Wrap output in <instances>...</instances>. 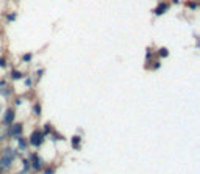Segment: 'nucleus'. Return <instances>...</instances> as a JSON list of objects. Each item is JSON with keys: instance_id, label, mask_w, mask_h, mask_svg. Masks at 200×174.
<instances>
[{"instance_id": "nucleus-7", "label": "nucleus", "mask_w": 200, "mask_h": 174, "mask_svg": "<svg viewBox=\"0 0 200 174\" xmlns=\"http://www.w3.org/2000/svg\"><path fill=\"white\" fill-rule=\"evenodd\" d=\"M72 144H74V148H80V136H74V138H72Z\"/></svg>"}, {"instance_id": "nucleus-12", "label": "nucleus", "mask_w": 200, "mask_h": 174, "mask_svg": "<svg viewBox=\"0 0 200 174\" xmlns=\"http://www.w3.org/2000/svg\"><path fill=\"white\" fill-rule=\"evenodd\" d=\"M30 58H31V55H30V53H27V55H24V60H25V61H28Z\"/></svg>"}, {"instance_id": "nucleus-5", "label": "nucleus", "mask_w": 200, "mask_h": 174, "mask_svg": "<svg viewBox=\"0 0 200 174\" xmlns=\"http://www.w3.org/2000/svg\"><path fill=\"white\" fill-rule=\"evenodd\" d=\"M13 118H14L13 110H8L6 115H5V122H6V124H11V122H13Z\"/></svg>"}, {"instance_id": "nucleus-11", "label": "nucleus", "mask_w": 200, "mask_h": 174, "mask_svg": "<svg viewBox=\"0 0 200 174\" xmlns=\"http://www.w3.org/2000/svg\"><path fill=\"white\" fill-rule=\"evenodd\" d=\"M34 112H36V113H38V115L41 113V107H39L38 104H36V105H34Z\"/></svg>"}, {"instance_id": "nucleus-15", "label": "nucleus", "mask_w": 200, "mask_h": 174, "mask_svg": "<svg viewBox=\"0 0 200 174\" xmlns=\"http://www.w3.org/2000/svg\"><path fill=\"white\" fill-rule=\"evenodd\" d=\"M0 66H5V60H0Z\"/></svg>"}, {"instance_id": "nucleus-1", "label": "nucleus", "mask_w": 200, "mask_h": 174, "mask_svg": "<svg viewBox=\"0 0 200 174\" xmlns=\"http://www.w3.org/2000/svg\"><path fill=\"white\" fill-rule=\"evenodd\" d=\"M42 141H44V133L34 130V132L31 133V136H30V143H31L33 146H41Z\"/></svg>"}, {"instance_id": "nucleus-13", "label": "nucleus", "mask_w": 200, "mask_h": 174, "mask_svg": "<svg viewBox=\"0 0 200 174\" xmlns=\"http://www.w3.org/2000/svg\"><path fill=\"white\" fill-rule=\"evenodd\" d=\"M19 143H21V144H19V146H21V148H25V141H24V140H21Z\"/></svg>"}, {"instance_id": "nucleus-3", "label": "nucleus", "mask_w": 200, "mask_h": 174, "mask_svg": "<svg viewBox=\"0 0 200 174\" xmlns=\"http://www.w3.org/2000/svg\"><path fill=\"white\" fill-rule=\"evenodd\" d=\"M21 132H22V124H14L11 127V135L17 136V135H21Z\"/></svg>"}, {"instance_id": "nucleus-14", "label": "nucleus", "mask_w": 200, "mask_h": 174, "mask_svg": "<svg viewBox=\"0 0 200 174\" xmlns=\"http://www.w3.org/2000/svg\"><path fill=\"white\" fill-rule=\"evenodd\" d=\"M45 174H53V169H47V171H45Z\"/></svg>"}, {"instance_id": "nucleus-9", "label": "nucleus", "mask_w": 200, "mask_h": 174, "mask_svg": "<svg viewBox=\"0 0 200 174\" xmlns=\"http://www.w3.org/2000/svg\"><path fill=\"white\" fill-rule=\"evenodd\" d=\"M21 77H22L21 72H17V71H14V72H13V79H21Z\"/></svg>"}, {"instance_id": "nucleus-8", "label": "nucleus", "mask_w": 200, "mask_h": 174, "mask_svg": "<svg viewBox=\"0 0 200 174\" xmlns=\"http://www.w3.org/2000/svg\"><path fill=\"white\" fill-rule=\"evenodd\" d=\"M167 55H169L167 49H161V50H160V57H167Z\"/></svg>"}, {"instance_id": "nucleus-4", "label": "nucleus", "mask_w": 200, "mask_h": 174, "mask_svg": "<svg viewBox=\"0 0 200 174\" xmlns=\"http://www.w3.org/2000/svg\"><path fill=\"white\" fill-rule=\"evenodd\" d=\"M31 162H33V168L34 169L41 168V162H39V159H38V155H36V154H31Z\"/></svg>"}, {"instance_id": "nucleus-2", "label": "nucleus", "mask_w": 200, "mask_h": 174, "mask_svg": "<svg viewBox=\"0 0 200 174\" xmlns=\"http://www.w3.org/2000/svg\"><path fill=\"white\" fill-rule=\"evenodd\" d=\"M11 160H13V152L8 149V151H5L3 157L0 159V166H2V168H8V166H10V163H11Z\"/></svg>"}, {"instance_id": "nucleus-10", "label": "nucleus", "mask_w": 200, "mask_h": 174, "mask_svg": "<svg viewBox=\"0 0 200 174\" xmlns=\"http://www.w3.org/2000/svg\"><path fill=\"white\" fill-rule=\"evenodd\" d=\"M24 169H25V171H28V169H30V163L27 162V160H24Z\"/></svg>"}, {"instance_id": "nucleus-6", "label": "nucleus", "mask_w": 200, "mask_h": 174, "mask_svg": "<svg viewBox=\"0 0 200 174\" xmlns=\"http://www.w3.org/2000/svg\"><path fill=\"white\" fill-rule=\"evenodd\" d=\"M166 10H167V5H166V3H161V5L156 8V10H155V14H158V16H160V14L164 13Z\"/></svg>"}]
</instances>
